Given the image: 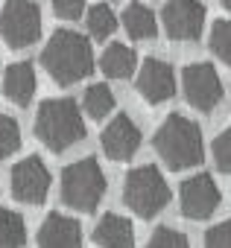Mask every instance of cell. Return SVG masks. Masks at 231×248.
Returning a JSON list of instances; mask_svg holds the SVG:
<instances>
[{"label":"cell","mask_w":231,"mask_h":248,"mask_svg":"<svg viewBox=\"0 0 231 248\" xmlns=\"http://www.w3.org/2000/svg\"><path fill=\"white\" fill-rule=\"evenodd\" d=\"M123 27H126V32H129V38H135V41H152L155 35H158V21H155V15L144 6V3H129L126 6V12H123Z\"/></svg>","instance_id":"cell-17"},{"label":"cell","mask_w":231,"mask_h":248,"mask_svg":"<svg viewBox=\"0 0 231 248\" xmlns=\"http://www.w3.org/2000/svg\"><path fill=\"white\" fill-rule=\"evenodd\" d=\"M214 161H216L219 172L231 175V129L216 135V140H214Z\"/></svg>","instance_id":"cell-24"},{"label":"cell","mask_w":231,"mask_h":248,"mask_svg":"<svg viewBox=\"0 0 231 248\" xmlns=\"http://www.w3.org/2000/svg\"><path fill=\"white\" fill-rule=\"evenodd\" d=\"M0 35L12 50H24L41 35V9L33 0H6L0 12Z\"/></svg>","instance_id":"cell-6"},{"label":"cell","mask_w":231,"mask_h":248,"mask_svg":"<svg viewBox=\"0 0 231 248\" xmlns=\"http://www.w3.org/2000/svg\"><path fill=\"white\" fill-rule=\"evenodd\" d=\"M155 152L170 170H187L202 164L205 143L199 126L184 114H170L155 132Z\"/></svg>","instance_id":"cell-2"},{"label":"cell","mask_w":231,"mask_h":248,"mask_svg":"<svg viewBox=\"0 0 231 248\" xmlns=\"http://www.w3.org/2000/svg\"><path fill=\"white\" fill-rule=\"evenodd\" d=\"M105 196V172L97 158H79L62 172V199L67 207L91 213Z\"/></svg>","instance_id":"cell-4"},{"label":"cell","mask_w":231,"mask_h":248,"mask_svg":"<svg viewBox=\"0 0 231 248\" xmlns=\"http://www.w3.org/2000/svg\"><path fill=\"white\" fill-rule=\"evenodd\" d=\"M138 93L149 102V105H158V102H167L173 93H176V76H173V67L161 59H147L138 70Z\"/></svg>","instance_id":"cell-12"},{"label":"cell","mask_w":231,"mask_h":248,"mask_svg":"<svg viewBox=\"0 0 231 248\" xmlns=\"http://www.w3.org/2000/svg\"><path fill=\"white\" fill-rule=\"evenodd\" d=\"M219 3H222V6H225V9H231V0H219Z\"/></svg>","instance_id":"cell-27"},{"label":"cell","mask_w":231,"mask_h":248,"mask_svg":"<svg viewBox=\"0 0 231 248\" xmlns=\"http://www.w3.org/2000/svg\"><path fill=\"white\" fill-rule=\"evenodd\" d=\"M182 88H184L187 102H190L196 111H214V108L219 105V99H222L219 76H216L214 64H208V62L187 64L184 73H182Z\"/></svg>","instance_id":"cell-9"},{"label":"cell","mask_w":231,"mask_h":248,"mask_svg":"<svg viewBox=\"0 0 231 248\" xmlns=\"http://www.w3.org/2000/svg\"><path fill=\"white\" fill-rule=\"evenodd\" d=\"M219 202H222V193H219L216 181L208 172H199V175H190L187 181H182L179 204H182V216L184 219L202 222L219 207Z\"/></svg>","instance_id":"cell-8"},{"label":"cell","mask_w":231,"mask_h":248,"mask_svg":"<svg viewBox=\"0 0 231 248\" xmlns=\"http://www.w3.org/2000/svg\"><path fill=\"white\" fill-rule=\"evenodd\" d=\"M24 242H27L24 216L9 207H0V248H24Z\"/></svg>","instance_id":"cell-19"},{"label":"cell","mask_w":231,"mask_h":248,"mask_svg":"<svg viewBox=\"0 0 231 248\" xmlns=\"http://www.w3.org/2000/svg\"><path fill=\"white\" fill-rule=\"evenodd\" d=\"M82 108L91 120H102L114 111V91L105 85V82H97V85H88L85 96H82Z\"/></svg>","instance_id":"cell-18"},{"label":"cell","mask_w":231,"mask_h":248,"mask_svg":"<svg viewBox=\"0 0 231 248\" xmlns=\"http://www.w3.org/2000/svg\"><path fill=\"white\" fill-rule=\"evenodd\" d=\"M123 202L129 204L132 213H138V216H144V219L158 216V213L167 207V202H170V187H167L161 170L152 167V164L135 167V170L126 175Z\"/></svg>","instance_id":"cell-5"},{"label":"cell","mask_w":231,"mask_h":248,"mask_svg":"<svg viewBox=\"0 0 231 248\" xmlns=\"http://www.w3.org/2000/svg\"><path fill=\"white\" fill-rule=\"evenodd\" d=\"M205 248H231V219L208 228L205 233Z\"/></svg>","instance_id":"cell-25"},{"label":"cell","mask_w":231,"mask_h":248,"mask_svg":"<svg viewBox=\"0 0 231 248\" xmlns=\"http://www.w3.org/2000/svg\"><path fill=\"white\" fill-rule=\"evenodd\" d=\"M35 135L53 152H65L73 143H79L85 138V120H82L76 102L73 99L41 102L38 114H35Z\"/></svg>","instance_id":"cell-3"},{"label":"cell","mask_w":231,"mask_h":248,"mask_svg":"<svg viewBox=\"0 0 231 248\" xmlns=\"http://www.w3.org/2000/svg\"><path fill=\"white\" fill-rule=\"evenodd\" d=\"M3 93L15 105H30L35 93V67L30 62H15L3 73Z\"/></svg>","instance_id":"cell-15"},{"label":"cell","mask_w":231,"mask_h":248,"mask_svg":"<svg viewBox=\"0 0 231 248\" xmlns=\"http://www.w3.org/2000/svg\"><path fill=\"white\" fill-rule=\"evenodd\" d=\"M41 64L53 76V82L73 85V82L91 76V70H94L91 41L73 30H59L50 35V41L41 53Z\"/></svg>","instance_id":"cell-1"},{"label":"cell","mask_w":231,"mask_h":248,"mask_svg":"<svg viewBox=\"0 0 231 248\" xmlns=\"http://www.w3.org/2000/svg\"><path fill=\"white\" fill-rule=\"evenodd\" d=\"M9 187H12V196L18 202H24V204H44V199L50 193V170L44 167V161L38 155H30V158L18 161L12 167Z\"/></svg>","instance_id":"cell-7"},{"label":"cell","mask_w":231,"mask_h":248,"mask_svg":"<svg viewBox=\"0 0 231 248\" xmlns=\"http://www.w3.org/2000/svg\"><path fill=\"white\" fill-rule=\"evenodd\" d=\"M161 21L173 41H196L205 27V6L199 0H170Z\"/></svg>","instance_id":"cell-10"},{"label":"cell","mask_w":231,"mask_h":248,"mask_svg":"<svg viewBox=\"0 0 231 248\" xmlns=\"http://www.w3.org/2000/svg\"><path fill=\"white\" fill-rule=\"evenodd\" d=\"M114 30H117V15L111 12V6L97 3V6L88 9V32H91V38L105 41Z\"/></svg>","instance_id":"cell-20"},{"label":"cell","mask_w":231,"mask_h":248,"mask_svg":"<svg viewBox=\"0 0 231 248\" xmlns=\"http://www.w3.org/2000/svg\"><path fill=\"white\" fill-rule=\"evenodd\" d=\"M94 242L99 248H132L135 245V228L126 216L105 213L94 228Z\"/></svg>","instance_id":"cell-14"},{"label":"cell","mask_w":231,"mask_h":248,"mask_svg":"<svg viewBox=\"0 0 231 248\" xmlns=\"http://www.w3.org/2000/svg\"><path fill=\"white\" fill-rule=\"evenodd\" d=\"M147 248H190V242H187V236H184L182 231H176V228H158V231L149 236Z\"/></svg>","instance_id":"cell-23"},{"label":"cell","mask_w":231,"mask_h":248,"mask_svg":"<svg viewBox=\"0 0 231 248\" xmlns=\"http://www.w3.org/2000/svg\"><path fill=\"white\" fill-rule=\"evenodd\" d=\"M99 67L108 79H129L138 70V56L126 44H108L99 56Z\"/></svg>","instance_id":"cell-16"},{"label":"cell","mask_w":231,"mask_h":248,"mask_svg":"<svg viewBox=\"0 0 231 248\" xmlns=\"http://www.w3.org/2000/svg\"><path fill=\"white\" fill-rule=\"evenodd\" d=\"M38 248H82L79 222H73L65 213L44 216V222L38 228Z\"/></svg>","instance_id":"cell-13"},{"label":"cell","mask_w":231,"mask_h":248,"mask_svg":"<svg viewBox=\"0 0 231 248\" xmlns=\"http://www.w3.org/2000/svg\"><path fill=\"white\" fill-rule=\"evenodd\" d=\"M50 3H53V12H56L59 18H65V21H76V18L85 12L88 0H50Z\"/></svg>","instance_id":"cell-26"},{"label":"cell","mask_w":231,"mask_h":248,"mask_svg":"<svg viewBox=\"0 0 231 248\" xmlns=\"http://www.w3.org/2000/svg\"><path fill=\"white\" fill-rule=\"evenodd\" d=\"M99 143H102V152L111 161H129L141 149V129L135 126V120L129 114H117L105 126Z\"/></svg>","instance_id":"cell-11"},{"label":"cell","mask_w":231,"mask_h":248,"mask_svg":"<svg viewBox=\"0 0 231 248\" xmlns=\"http://www.w3.org/2000/svg\"><path fill=\"white\" fill-rule=\"evenodd\" d=\"M18 149H21V126H18V120L0 111V161L15 155Z\"/></svg>","instance_id":"cell-21"},{"label":"cell","mask_w":231,"mask_h":248,"mask_svg":"<svg viewBox=\"0 0 231 248\" xmlns=\"http://www.w3.org/2000/svg\"><path fill=\"white\" fill-rule=\"evenodd\" d=\"M211 50L219 62L231 64V21H214L211 30Z\"/></svg>","instance_id":"cell-22"}]
</instances>
